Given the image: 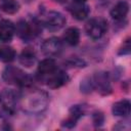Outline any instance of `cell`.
Listing matches in <instances>:
<instances>
[{
  "label": "cell",
  "mask_w": 131,
  "mask_h": 131,
  "mask_svg": "<svg viewBox=\"0 0 131 131\" xmlns=\"http://www.w3.org/2000/svg\"><path fill=\"white\" fill-rule=\"evenodd\" d=\"M66 23H67V19L63 16V14L54 10L47 12L44 19V25L46 26L47 29L51 31H57L61 29L66 25Z\"/></svg>",
  "instance_id": "5b68a950"
},
{
  "label": "cell",
  "mask_w": 131,
  "mask_h": 131,
  "mask_svg": "<svg viewBox=\"0 0 131 131\" xmlns=\"http://www.w3.org/2000/svg\"><path fill=\"white\" fill-rule=\"evenodd\" d=\"M78 120H76L75 118H73V117H69L67 120H64L62 123H61V126L62 127H64V128H69V129H71V128H74L75 126H76V122H77Z\"/></svg>",
  "instance_id": "603a6c76"
},
{
  "label": "cell",
  "mask_w": 131,
  "mask_h": 131,
  "mask_svg": "<svg viewBox=\"0 0 131 131\" xmlns=\"http://www.w3.org/2000/svg\"><path fill=\"white\" fill-rule=\"evenodd\" d=\"M14 34V25L10 20H2L0 23V40L2 42L11 41Z\"/></svg>",
  "instance_id": "30bf717a"
},
{
  "label": "cell",
  "mask_w": 131,
  "mask_h": 131,
  "mask_svg": "<svg viewBox=\"0 0 131 131\" xmlns=\"http://www.w3.org/2000/svg\"><path fill=\"white\" fill-rule=\"evenodd\" d=\"M56 70V63L52 58L43 59L38 66V73L41 76H48Z\"/></svg>",
  "instance_id": "9a60e30c"
},
{
  "label": "cell",
  "mask_w": 131,
  "mask_h": 131,
  "mask_svg": "<svg viewBox=\"0 0 131 131\" xmlns=\"http://www.w3.org/2000/svg\"><path fill=\"white\" fill-rule=\"evenodd\" d=\"M2 78L6 83L15 84L21 87H28L32 85V78L21 70L14 67H7L2 74Z\"/></svg>",
  "instance_id": "7a4b0ae2"
},
{
  "label": "cell",
  "mask_w": 131,
  "mask_h": 131,
  "mask_svg": "<svg viewBox=\"0 0 131 131\" xmlns=\"http://www.w3.org/2000/svg\"><path fill=\"white\" fill-rule=\"evenodd\" d=\"M62 49L61 41L56 37H50L41 44V51L48 56H54L60 53Z\"/></svg>",
  "instance_id": "52a82bcc"
},
{
  "label": "cell",
  "mask_w": 131,
  "mask_h": 131,
  "mask_svg": "<svg viewBox=\"0 0 131 131\" xmlns=\"http://www.w3.org/2000/svg\"><path fill=\"white\" fill-rule=\"evenodd\" d=\"M130 52V41L129 39L125 41V43L123 44V47L121 48V50L119 51V54H128Z\"/></svg>",
  "instance_id": "cb8c5ba5"
},
{
  "label": "cell",
  "mask_w": 131,
  "mask_h": 131,
  "mask_svg": "<svg viewBox=\"0 0 131 131\" xmlns=\"http://www.w3.org/2000/svg\"><path fill=\"white\" fill-rule=\"evenodd\" d=\"M15 57V51L11 47H2L0 48V60L4 62H10Z\"/></svg>",
  "instance_id": "ac0fdd59"
},
{
  "label": "cell",
  "mask_w": 131,
  "mask_h": 131,
  "mask_svg": "<svg viewBox=\"0 0 131 131\" xmlns=\"http://www.w3.org/2000/svg\"><path fill=\"white\" fill-rule=\"evenodd\" d=\"M17 100V94L10 89H4L0 92V106L3 113L11 115L14 110L15 102Z\"/></svg>",
  "instance_id": "277c9868"
},
{
  "label": "cell",
  "mask_w": 131,
  "mask_h": 131,
  "mask_svg": "<svg viewBox=\"0 0 131 131\" xmlns=\"http://www.w3.org/2000/svg\"><path fill=\"white\" fill-rule=\"evenodd\" d=\"M92 121H93L94 126L100 127L104 123V115L101 112H95L92 115Z\"/></svg>",
  "instance_id": "7402d4cb"
},
{
  "label": "cell",
  "mask_w": 131,
  "mask_h": 131,
  "mask_svg": "<svg viewBox=\"0 0 131 131\" xmlns=\"http://www.w3.org/2000/svg\"><path fill=\"white\" fill-rule=\"evenodd\" d=\"M86 0H74L75 3H85Z\"/></svg>",
  "instance_id": "d4e9b609"
},
{
  "label": "cell",
  "mask_w": 131,
  "mask_h": 131,
  "mask_svg": "<svg viewBox=\"0 0 131 131\" xmlns=\"http://www.w3.org/2000/svg\"><path fill=\"white\" fill-rule=\"evenodd\" d=\"M129 12V4L126 1L118 2L111 10V16L116 20H122Z\"/></svg>",
  "instance_id": "8fae6325"
},
{
  "label": "cell",
  "mask_w": 131,
  "mask_h": 131,
  "mask_svg": "<svg viewBox=\"0 0 131 131\" xmlns=\"http://www.w3.org/2000/svg\"><path fill=\"white\" fill-rule=\"evenodd\" d=\"M53 1H55V2H58V3H63V2H66L67 0H53Z\"/></svg>",
  "instance_id": "484cf974"
},
{
  "label": "cell",
  "mask_w": 131,
  "mask_h": 131,
  "mask_svg": "<svg viewBox=\"0 0 131 131\" xmlns=\"http://www.w3.org/2000/svg\"><path fill=\"white\" fill-rule=\"evenodd\" d=\"M28 24H29V30H30L31 38L40 34L42 28H41V25H40L39 21H37L36 19H34V20H32L31 23H28Z\"/></svg>",
  "instance_id": "ffe728a7"
},
{
  "label": "cell",
  "mask_w": 131,
  "mask_h": 131,
  "mask_svg": "<svg viewBox=\"0 0 131 131\" xmlns=\"http://www.w3.org/2000/svg\"><path fill=\"white\" fill-rule=\"evenodd\" d=\"M84 114H85V106L84 105L76 104V105H73L70 108V115H71V117L75 118L76 120H79L82 116H84Z\"/></svg>",
  "instance_id": "d6986e66"
},
{
  "label": "cell",
  "mask_w": 131,
  "mask_h": 131,
  "mask_svg": "<svg viewBox=\"0 0 131 131\" xmlns=\"http://www.w3.org/2000/svg\"><path fill=\"white\" fill-rule=\"evenodd\" d=\"M69 11L72 13V15L76 19L82 20V19H85L88 16L90 9L84 3H75L71 6H69Z\"/></svg>",
  "instance_id": "9c48e42d"
},
{
  "label": "cell",
  "mask_w": 131,
  "mask_h": 131,
  "mask_svg": "<svg viewBox=\"0 0 131 131\" xmlns=\"http://www.w3.org/2000/svg\"><path fill=\"white\" fill-rule=\"evenodd\" d=\"M48 104V97L42 91H33L21 98V107L29 113H41Z\"/></svg>",
  "instance_id": "6da1fadb"
},
{
  "label": "cell",
  "mask_w": 131,
  "mask_h": 131,
  "mask_svg": "<svg viewBox=\"0 0 131 131\" xmlns=\"http://www.w3.org/2000/svg\"><path fill=\"white\" fill-rule=\"evenodd\" d=\"M63 41L68 45L76 46L80 41V31L75 27L68 28L63 34Z\"/></svg>",
  "instance_id": "4fadbf2b"
},
{
  "label": "cell",
  "mask_w": 131,
  "mask_h": 131,
  "mask_svg": "<svg viewBox=\"0 0 131 131\" xmlns=\"http://www.w3.org/2000/svg\"><path fill=\"white\" fill-rule=\"evenodd\" d=\"M18 60L19 63L25 66L26 68H31L36 62V54L31 48H26L21 51Z\"/></svg>",
  "instance_id": "5bb4252c"
},
{
  "label": "cell",
  "mask_w": 131,
  "mask_h": 131,
  "mask_svg": "<svg viewBox=\"0 0 131 131\" xmlns=\"http://www.w3.org/2000/svg\"><path fill=\"white\" fill-rule=\"evenodd\" d=\"M81 91L84 92V93H89L91 92L94 87H93V84H92V80L91 78H88V79H85L81 82Z\"/></svg>",
  "instance_id": "44dd1931"
},
{
  "label": "cell",
  "mask_w": 131,
  "mask_h": 131,
  "mask_svg": "<svg viewBox=\"0 0 131 131\" xmlns=\"http://www.w3.org/2000/svg\"><path fill=\"white\" fill-rule=\"evenodd\" d=\"M0 9L7 14H14L19 9V3L16 0H4L0 4Z\"/></svg>",
  "instance_id": "2e32d148"
},
{
  "label": "cell",
  "mask_w": 131,
  "mask_h": 131,
  "mask_svg": "<svg viewBox=\"0 0 131 131\" xmlns=\"http://www.w3.org/2000/svg\"><path fill=\"white\" fill-rule=\"evenodd\" d=\"M130 110H131V103L127 99H123L115 102L112 107L113 114L118 117H127L130 114Z\"/></svg>",
  "instance_id": "7c38bea8"
},
{
  "label": "cell",
  "mask_w": 131,
  "mask_h": 131,
  "mask_svg": "<svg viewBox=\"0 0 131 131\" xmlns=\"http://www.w3.org/2000/svg\"><path fill=\"white\" fill-rule=\"evenodd\" d=\"M107 30V23L102 17H95L88 20L85 25V32L91 39H100Z\"/></svg>",
  "instance_id": "3957f363"
},
{
  "label": "cell",
  "mask_w": 131,
  "mask_h": 131,
  "mask_svg": "<svg viewBox=\"0 0 131 131\" xmlns=\"http://www.w3.org/2000/svg\"><path fill=\"white\" fill-rule=\"evenodd\" d=\"M91 80H92L93 87L95 89H97V91H99L101 94L106 95V94L111 93L112 88L110 85V78H108L107 73H105V72L95 73L94 76L91 78Z\"/></svg>",
  "instance_id": "8992f818"
},
{
  "label": "cell",
  "mask_w": 131,
  "mask_h": 131,
  "mask_svg": "<svg viewBox=\"0 0 131 131\" xmlns=\"http://www.w3.org/2000/svg\"><path fill=\"white\" fill-rule=\"evenodd\" d=\"M69 81L68 75L60 70H55L53 73L48 75V78L46 80L47 86L51 89H57L61 86H63Z\"/></svg>",
  "instance_id": "ba28073f"
},
{
  "label": "cell",
  "mask_w": 131,
  "mask_h": 131,
  "mask_svg": "<svg viewBox=\"0 0 131 131\" xmlns=\"http://www.w3.org/2000/svg\"><path fill=\"white\" fill-rule=\"evenodd\" d=\"M14 32H16L17 36L24 40L31 38L30 30H29V24L25 20H20L16 24V27L14 26Z\"/></svg>",
  "instance_id": "e0dca14e"
}]
</instances>
